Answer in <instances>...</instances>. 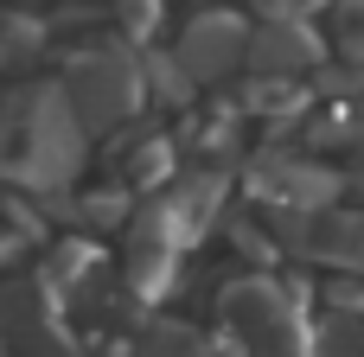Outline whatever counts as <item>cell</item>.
<instances>
[{"instance_id":"277c9868","label":"cell","mask_w":364,"mask_h":357,"mask_svg":"<svg viewBox=\"0 0 364 357\" xmlns=\"http://www.w3.org/2000/svg\"><path fill=\"white\" fill-rule=\"evenodd\" d=\"M243 45H250V19L211 6V13H198V19L179 32L173 64H179L186 83H218V77H230V70L243 64Z\"/></svg>"},{"instance_id":"7a4b0ae2","label":"cell","mask_w":364,"mask_h":357,"mask_svg":"<svg viewBox=\"0 0 364 357\" xmlns=\"http://www.w3.org/2000/svg\"><path fill=\"white\" fill-rule=\"evenodd\" d=\"M141 77L147 70L128 57V45H90V51H77L70 77H64V102L83 121V134H102V128L128 121L141 109V96H147Z\"/></svg>"},{"instance_id":"ba28073f","label":"cell","mask_w":364,"mask_h":357,"mask_svg":"<svg viewBox=\"0 0 364 357\" xmlns=\"http://www.w3.org/2000/svg\"><path fill=\"white\" fill-rule=\"evenodd\" d=\"M333 51L364 70V0H333Z\"/></svg>"},{"instance_id":"8fae6325","label":"cell","mask_w":364,"mask_h":357,"mask_svg":"<svg viewBox=\"0 0 364 357\" xmlns=\"http://www.w3.org/2000/svg\"><path fill=\"white\" fill-rule=\"evenodd\" d=\"M352 185H358V198H364V160H358V166H352Z\"/></svg>"},{"instance_id":"9c48e42d","label":"cell","mask_w":364,"mask_h":357,"mask_svg":"<svg viewBox=\"0 0 364 357\" xmlns=\"http://www.w3.org/2000/svg\"><path fill=\"white\" fill-rule=\"evenodd\" d=\"M141 357H211L192 332H154L147 345H141Z\"/></svg>"},{"instance_id":"8992f818","label":"cell","mask_w":364,"mask_h":357,"mask_svg":"<svg viewBox=\"0 0 364 357\" xmlns=\"http://www.w3.org/2000/svg\"><path fill=\"white\" fill-rule=\"evenodd\" d=\"M256 179H262L269 198H282V204H294V211H326L333 192H339V172H326V166H314V160H282V153H269V160L256 166Z\"/></svg>"},{"instance_id":"6da1fadb","label":"cell","mask_w":364,"mask_h":357,"mask_svg":"<svg viewBox=\"0 0 364 357\" xmlns=\"http://www.w3.org/2000/svg\"><path fill=\"white\" fill-rule=\"evenodd\" d=\"M83 166V121L64 83H19L0 96V179L26 192H64Z\"/></svg>"},{"instance_id":"3957f363","label":"cell","mask_w":364,"mask_h":357,"mask_svg":"<svg viewBox=\"0 0 364 357\" xmlns=\"http://www.w3.org/2000/svg\"><path fill=\"white\" fill-rule=\"evenodd\" d=\"M224 319H230V339L250 357H307L301 319H294V307L282 300L275 281H237L224 294Z\"/></svg>"},{"instance_id":"52a82bcc","label":"cell","mask_w":364,"mask_h":357,"mask_svg":"<svg viewBox=\"0 0 364 357\" xmlns=\"http://www.w3.org/2000/svg\"><path fill=\"white\" fill-rule=\"evenodd\" d=\"M314 256L339 262V268H364V217H320L307 236Z\"/></svg>"},{"instance_id":"5b68a950","label":"cell","mask_w":364,"mask_h":357,"mask_svg":"<svg viewBox=\"0 0 364 357\" xmlns=\"http://www.w3.org/2000/svg\"><path fill=\"white\" fill-rule=\"evenodd\" d=\"M320 51H326V45L307 32V19H262V26H250L243 64H250L256 77H294V70L320 64Z\"/></svg>"},{"instance_id":"30bf717a","label":"cell","mask_w":364,"mask_h":357,"mask_svg":"<svg viewBox=\"0 0 364 357\" xmlns=\"http://www.w3.org/2000/svg\"><path fill=\"white\" fill-rule=\"evenodd\" d=\"M262 19H307V13H320L326 0H250Z\"/></svg>"}]
</instances>
